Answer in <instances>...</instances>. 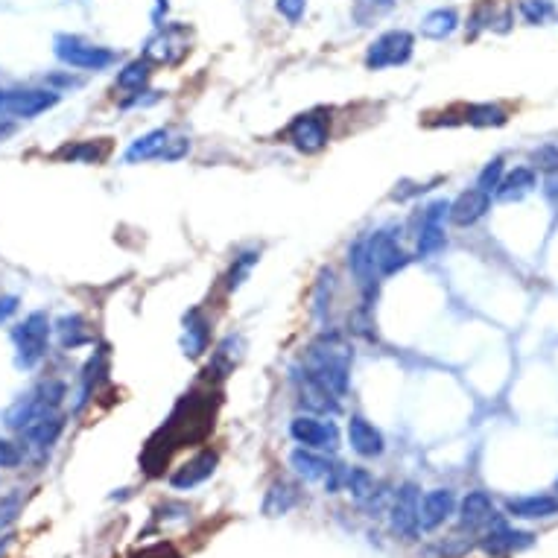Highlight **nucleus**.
<instances>
[{
	"instance_id": "obj_3",
	"label": "nucleus",
	"mask_w": 558,
	"mask_h": 558,
	"mask_svg": "<svg viewBox=\"0 0 558 558\" xmlns=\"http://www.w3.org/2000/svg\"><path fill=\"white\" fill-rule=\"evenodd\" d=\"M53 322L44 310H33L12 328V345H15V366L18 369H36L50 351Z\"/></svg>"
},
{
	"instance_id": "obj_37",
	"label": "nucleus",
	"mask_w": 558,
	"mask_h": 558,
	"mask_svg": "<svg viewBox=\"0 0 558 558\" xmlns=\"http://www.w3.org/2000/svg\"><path fill=\"white\" fill-rule=\"evenodd\" d=\"M518 12H521V18L526 24L538 27V24H544L556 12V6H553V0H521L518 3Z\"/></svg>"
},
{
	"instance_id": "obj_30",
	"label": "nucleus",
	"mask_w": 558,
	"mask_h": 558,
	"mask_svg": "<svg viewBox=\"0 0 558 558\" xmlns=\"http://www.w3.org/2000/svg\"><path fill=\"white\" fill-rule=\"evenodd\" d=\"M345 485H348V491L354 494V500H357L360 506H374V512L380 509V503H383V491H380V483L374 480L366 468H351Z\"/></svg>"
},
{
	"instance_id": "obj_26",
	"label": "nucleus",
	"mask_w": 558,
	"mask_h": 558,
	"mask_svg": "<svg viewBox=\"0 0 558 558\" xmlns=\"http://www.w3.org/2000/svg\"><path fill=\"white\" fill-rule=\"evenodd\" d=\"M106 377H109V348L100 345V348L88 357V363H85V369H82V389H79V404H76V410H82V404L91 401V398L97 395V389H100V383H103Z\"/></svg>"
},
{
	"instance_id": "obj_46",
	"label": "nucleus",
	"mask_w": 558,
	"mask_h": 558,
	"mask_svg": "<svg viewBox=\"0 0 558 558\" xmlns=\"http://www.w3.org/2000/svg\"><path fill=\"white\" fill-rule=\"evenodd\" d=\"M167 553H170L167 547H152V550H147V553H141V556H138V558H164V556H167Z\"/></svg>"
},
{
	"instance_id": "obj_32",
	"label": "nucleus",
	"mask_w": 558,
	"mask_h": 558,
	"mask_svg": "<svg viewBox=\"0 0 558 558\" xmlns=\"http://www.w3.org/2000/svg\"><path fill=\"white\" fill-rule=\"evenodd\" d=\"M459 114H462L459 123H468L474 129H497L509 123V112L497 103H471V106H462Z\"/></svg>"
},
{
	"instance_id": "obj_11",
	"label": "nucleus",
	"mask_w": 558,
	"mask_h": 558,
	"mask_svg": "<svg viewBox=\"0 0 558 558\" xmlns=\"http://www.w3.org/2000/svg\"><path fill=\"white\" fill-rule=\"evenodd\" d=\"M418 506H421V488L415 483H404L395 491L392 506H389V523H392V532L398 538H404V541L418 538V532H421Z\"/></svg>"
},
{
	"instance_id": "obj_12",
	"label": "nucleus",
	"mask_w": 558,
	"mask_h": 558,
	"mask_svg": "<svg viewBox=\"0 0 558 558\" xmlns=\"http://www.w3.org/2000/svg\"><path fill=\"white\" fill-rule=\"evenodd\" d=\"M187 27L185 24H158V33L144 47V59L152 65H179L187 56Z\"/></svg>"
},
{
	"instance_id": "obj_19",
	"label": "nucleus",
	"mask_w": 558,
	"mask_h": 558,
	"mask_svg": "<svg viewBox=\"0 0 558 558\" xmlns=\"http://www.w3.org/2000/svg\"><path fill=\"white\" fill-rule=\"evenodd\" d=\"M456 512V497L450 488H433L421 497V506H418V523H421V532H433L439 529L442 523L450 521V515Z\"/></svg>"
},
{
	"instance_id": "obj_33",
	"label": "nucleus",
	"mask_w": 558,
	"mask_h": 558,
	"mask_svg": "<svg viewBox=\"0 0 558 558\" xmlns=\"http://www.w3.org/2000/svg\"><path fill=\"white\" fill-rule=\"evenodd\" d=\"M112 147L106 141H76V144H65L56 152V158L68 161V164H103L109 158Z\"/></svg>"
},
{
	"instance_id": "obj_36",
	"label": "nucleus",
	"mask_w": 558,
	"mask_h": 558,
	"mask_svg": "<svg viewBox=\"0 0 558 558\" xmlns=\"http://www.w3.org/2000/svg\"><path fill=\"white\" fill-rule=\"evenodd\" d=\"M334 290H336L334 269H322L319 278H316V287H313V316H316V319H325V316L331 313Z\"/></svg>"
},
{
	"instance_id": "obj_42",
	"label": "nucleus",
	"mask_w": 558,
	"mask_h": 558,
	"mask_svg": "<svg viewBox=\"0 0 558 558\" xmlns=\"http://www.w3.org/2000/svg\"><path fill=\"white\" fill-rule=\"evenodd\" d=\"M24 447L9 442V439H0V468H18L24 462Z\"/></svg>"
},
{
	"instance_id": "obj_28",
	"label": "nucleus",
	"mask_w": 558,
	"mask_h": 558,
	"mask_svg": "<svg viewBox=\"0 0 558 558\" xmlns=\"http://www.w3.org/2000/svg\"><path fill=\"white\" fill-rule=\"evenodd\" d=\"M243 354V339L240 336H225L223 342L217 345V351L211 354V363L205 369V377H214V380H225L228 374L234 372L237 360Z\"/></svg>"
},
{
	"instance_id": "obj_6",
	"label": "nucleus",
	"mask_w": 558,
	"mask_h": 558,
	"mask_svg": "<svg viewBox=\"0 0 558 558\" xmlns=\"http://www.w3.org/2000/svg\"><path fill=\"white\" fill-rule=\"evenodd\" d=\"M65 395H68V386L62 380H44V383H38L33 392H27L12 410L6 412V427L15 430V433L24 430L38 415L59 410L62 401H65Z\"/></svg>"
},
{
	"instance_id": "obj_21",
	"label": "nucleus",
	"mask_w": 558,
	"mask_h": 558,
	"mask_svg": "<svg viewBox=\"0 0 558 558\" xmlns=\"http://www.w3.org/2000/svg\"><path fill=\"white\" fill-rule=\"evenodd\" d=\"M497 521H500L497 518V506H494L491 494H485V491H468L465 500L459 503V523H462V529L477 532V529H485V526H494Z\"/></svg>"
},
{
	"instance_id": "obj_10",
	"label": "nucleus",
	"mask_w": 558,
	"mask_h": 558,
	"mask_svg": "<svg viewBox=\"0 0 558 558\" xmlns=\"http://www.w3.org/2000/svg\"><path fill=\"white\" fill-rule=\"evenodd\" d=\"M450 211L447 199H436L430 202L421 214H418V237H415V255L418 258H436L439 252H445L447 234H445V220Z\"/></svg>"
},
{
	"instance_id": "obj_13",
	"label": "nucleus",
	"mask_w": 558,
	"mask_h": 558,
	"mask_svg": "<svg viewBox=\"0 0 558 558\" xmlns=\"http://www.w3.org/2000/svg\"><path fill=\"white\" fill-rule=\"evenodd\" d=\"M293 380H296L298 404L310 412V415H325V418H331V415L339 412V401H342V398H336L334 392H331L322 380H316L313 374H307L304 369H298Z\"/></svg>"
},
{
	"instance_id": "obj_47",
	"label": "nucleus",
	"mask_w": 558,
	"mask_h": 558,
	"mask_svg": "<svg viewBox=\"0 0 558 558\" xmlns=\"http://www.w3.org/2000/svg\"><path fill=\"white\" fill-rule=\"evenodd\" d=\"M12 129H15L12 123H6V120H0V141H3L6 135H12Z\"/></svg>"
},
{
	"instance_id": "obj_38",
	"label": "nucleus",
	"mask_w": 558,
	"mask_h": 558,
	"mask_svg": "<svg viewBox=\"0 0 558 558\" xmlns=\"http://www.w3.org/2000/svg\"><path fill=\"white\" fill-rule=\"evenodd\" d=\"M395 6V0H354V18L360 21V27L377 21L380 15H386Z\"/></svg>"
},
{
	"instance_id": "obj_7",
	"label": "nucleus",
	"mask_w": 558,
	"mask_h": 558,
	"mask_svg": "<svg viewBox=\"0 0 558 558\" xmlns=\"http://www.w3.org/2000/svg\"><path fill=\"white\" fill-rule=\"evenodd\" d=\"M287 144L304 155H316L331 141V112L328 109H310L296 114L284 129Z\"/></svg>"
},
{
	"instance_id": "obj_2",
	"label": "nucleus",
	"mask_w": 558,
	"mask_h": 558,
	"mask_svg": "<svg viewBox=\"0 0 558 558\" xmlns=\"http://www.w3.org/2000/svg\"><path fill=\"white\" fill-rule=\"evenodd\" d=\"M351 363H354L351 345L345 342V336L331 331L307 345L301 369L313 374L316 380H322L336 398H345L351 389Z\"/></svg>"
},
{
	"instance_id": "obj_45",
	"label": "nucleus",
	"mask_w": 558,
	"mask_h": 558,
	"mask_svg": "<svg viewBox=\"0 0 558 558\" xmlns=\"http://www.w3.org/2000/svg\"><path fill=\"white\" fill-rule=\"evenodd\" d=\"M18 313V296H0V325Z\"/></svg>"
},
{
	"instance_id": "obj_27",
	"label": "nucleus",
	"mask_w": 558,
	"mask_h": 558,
	"mask_svg": "<svg viewBox=\"0 0 558 558\" xmlns=\"http://www.w3.org/2000/svg\"><path fill=\"white\" fill-rule=\"evenodd\" d=\"M538 187V176L532 167H515L509 173H503L500 185L494 190V199L500 202H521L523 196H529Z\"/></svg>"
},
{
	"instance_id": "obj_24",
	"label": "nucleus",
	"mask_w": 558,
	"mask_h": 558,
	"mask_svg": "<svg viewBox=\"0 0 558 558\" xmlns=\"http://www.w3.org/2000/svg\"><path fill=\"white\" fill-rule=\"evenodd\" d=\"M53 334L59 336V345H62L65 351H76V348L94 342V331H91L88 319L79 316V313H65V316H59V319L53 322Z\"/></svg>"
},
{
	"instance_id": "obj_48",
	"label": "nucleus",
	"mask_w": 558,
	"mask_h": 558,
	"mask_svg": "<svg viewBox=\"0 0 558 558\" xmlns=\"http://www.w3.org/2000/svg\"><path fill=\"white\" fill-rule=\"evenodd\" d=\"M556 491H558V480H556Z\"/></svg>"
},
{
	"instance_id": "obj_39",
	"label": "nucleus",
	"mask_w": 558,
	"mask_h": 558,
	"mask_svg": "<svg viewBox=\"0 0 558 558\" xmlns=\"http://www.w3.org/2000/svg\"><path fill=\"white\" fill-rule=\"evenodd\" d=\"M503 173H506V161H503V158H491V161L483 167V173L477 176V187L494 196V190H497V185H500Z\"/></svg>"
},
{
	"instance_id": "obj_44",
	"label": "nucleus",
	"mask_w": 558,
	"mask_h": 558,
	"mask_svg": "<svg viewBox=\"0 0 558 558\" xmlns=\"http://www.w3.org/2000/svg\"><path fill=\"white\" fill-rule=\"evenodd\" d=\"M18 509H21V497L18 494H9V497L0 500V529H6L9 523L15 521Z\"/></svg>"
},
{
	"instance_id": "obj_1",
	"label": "nucleus",
	"mask_w": 558,
	"mask_h": 558,
	"mask_svg": "<svg viewBox=\"0 0 558 558\" xmlns=\"http://www.w3.org/2000/svg\"><path fill=\"white\" fill-rule=\"evenodd\" d=\"M412 263V255L401 246V237L392 228H380L372 234H363L348 249V266L360 287L380 284L383 278H392L404 272Z\"/></svg>"
},
{
	"instance_id": "obj_23",
	"label": "nucleus",
	"mask_w": 558,
	"mask_h": 558,
	"mask_svg": "<svg viewBox=\"0 0 558 558\" xmlns=\"http://www.w3.org/2000/svg\"><path fill=\"white\" fill-rule=\"evenodd\" d=\"M509 518L515 521H547L558 515V497L553 494H529V497H515L506 503Z\"/></svg>"
},
{
	"instance_id": "obj_20",
	"label": "nucleus",
	"mask_w": 558,
	"mask_h": 558,
	"mask_svg": "<svg viewBox=\"0 0 558 558\" xmlns=\"http://www.w3.org/2000/svg\"><path fill=\"white\" fill-rule=\"evenodd\" d=\"M211 345V319L205 316L202 307L187 310L182 319V351L190 360H199Z\"/></svg>"
},
{
	"instance_id": "obj_18",
	"label": "nucleus",
	"mask_w": 558,
	"mask_h": 558,
	"mask_svg": "<svg viewBox=\"0 0 558 558\" xmlns=\"http://www.w3.org/2000/svg\"><path fill=\"white\" fill-rule=\"evenodd\" d=\"M488 211H491V193H485L480 187H471V190L459 193L450 202L447 220L453 225H459V228H468V225L480 223Z\"/></svg>"
},
{
	"instance_id": "obj_22",
	"label": "nucleus",
	"mask_w": 558,
	"mask_h": 558,
	"mask_svg": "<svg viewBox=\"0 0 558 558\" xmlns=\"http://www.w3.org/2000/svg\"><path fill=\"white\" fill-rule=\"evenodd\" d=\"M532 547V532H523V529H512L503 521H497L491 526V532L483 535V550L488 556H509V553H518Z\"/></svg>"
},
{
	"instance_id": "obj_25",
	"label": "nucleus",
	"mask_w": 558,
	"mask_h": 558,
	"mask_svg": "<svg viewBox=\"0 0 558 558\" xmlns=\"http://www.w3.org/2000/svg\"><path fill=\"white\" fill-rule=\"evenodd\" d=\"M170 138H173V132H170V129H164V126H161V129H149L147 135H141V138H135V141L129 144V149L123 152V161H126V164L158 161Z\"/></svg>"
},
{
	"instance_id": "obj_43",
	"label": "nucleus",
	"mask_w": 558,
	"mask_h": 558,
	"mask_svg": "<svg viewBox=\"0 0 558 558\" xmlns=\"http://www.w3.org/2000/svg\"><path fill=\"white\" fill-rule=\"evenodd\" d=\"M275 9L290 21V24H298L307 12V0H275Z\"/></svg>"
},
{
	"instance_id": "obj_15",
	"label": "nucleus",
	"mask_w": 558,
	"mask_h": 558,
	"mask_svg": "<svg viewBox=\"0 0 558 558\" xmlns=\"http://www.w3.org/2000/svg\"><path fill=\"white\" fill-rule=\"evenodd\" d=\"M217 465H220V453L211 450V447H205V450H199V453H193L190 459H185V462L170 474V485H173L176 491H190V488H196V485L208 483V480L214 477Z\"/></svg>"
},
{
	"instance_id": "obj_35",
	"label": "nucleus",
	"mask_w": 558,
	"mask_h": 558,
	"mask_svg": "<svg viewBox=\"0 0 558 558\" xmlns=\"http://www.w3.org/2000/svg\"><path fill=\"white\" fill-rule=\"evenodd\" d=\"M152 62L144 59V56H138V59H132V62H126L120 71H117V79H114V88H120V91H126V94H132V91H144L149 85V79H152Z\"/></svg>"
},
{
	"instance_id": "obj_41",
	"label": "nucleus",
	"mask_w": 558,
	"mask_h": 558,
	"mask_svg": "<svg viewBox=\"0 0 558 558\" xmlns=\"http://www.w3.org/2000/svg\"><path fill=\"white\" fill-rule=\"evenodd\" d=\"M187 152H190V138H185V135H173L170 141H167V147H164V152H161V164H173V161H182Z\"/></svg>"
},
{
	"instance_id": "obj_14",
	"label": "nucleus",
	"mask_w": 558,
	"mask_h": 558,
	"mask_svg": "<svg viewBox=\"0 0 558 558\" xmlns=\"http://www.w3.org/2000/svg\"><path fill=\"white\" fill-rule=\"evenodd\" d=\"M512 21H515V9L512 3H503V0H480L474 6V12L468 15V36L477 38L485 30L491 33H509L512 30Z\"/></svg>"
},
{
	"instance_id": "obj_9",
	"label": "nucleus",
	"mask_w": 558,
	"mask_h": 558,
	"mask_svg": "<svg viewBox=\"0 0 558 558\" xmlns=\"http://www.w3.org/2000/svg\"><path fill=\"white\" fill-rule=\"evenodd\" d=\"M290 436L298 447L319 450V453H336L339 450V427L325 415H296L290 421Z\"/></svg>"
},
{
	"instance_id": "obj_8",
	"label": "nucleus",
	"mask_w": 558,
	"mask_h": 558,
	"mask_svg": "<svg viewBox=\"0 0 558 558\" xmlns=\"http://www.w3.org/2000/svg\"><path fill=\"white\" fill-rule=\"evenodd\" d=\"M415 53V36L410 30H386L366 47V68L369 71H386L407 65Z\"/></svg>"
},
{
	"instance_id": "obj_31",
	"label": "nucleus",
	"mask_w": 558,
	"mask_h": 558,
	"mask_svg": "<svg viewBox=\"0 0 558 558\" xmlns=\"http://www.w3.org/2000/svg\"><path fill=\"white\" fill-rule=\"evenodd\" d=\"M456 30H459V12L453 6H439V9L427 12L421 21V36L433 38V41H445Z\"/></svg>"
},
{
	"instance_id": "obj_34",
	"label": "nucleus",
	"mask_w": 558,
	"mask_h": 558,
	"mask_svg": "<svg viewBox=\"0 0 558 558\" xmlns=\"http://www.w3.org/2000/svg\"><path fill=\"white\" fill-rule=\"evenodd\" d=\"M298 506V491L287 480H275L269 485L266 497H263V515L269 518H281L287 512H293Z\"/></svg>"
},
{
	"instance_id": "obj_5",
	"label": "nucleus",
	"mask_w": 558,
	"mask_h": 558,
	"mask_svg": "<svg viewBox=\"0 0 558 558\" xmlns=\"http://www.w3.org/2000/svg\"><path fill=\"white\" fill-rule=\"evenodd\" d=\"M59 100L62 94L53 88H0V120H33L56 109Z\"/></svg>"
},
{
	"instance_id": "obj_40",
	"label": "nucleus",
	"mask_w": 558,
	"mask_h": 558,
	"mask_svg": "<svg viewBox=\"0 0 558 558\" xmlns=\"http://www.w3.org/2000/svg\"><path fill=\"white\" fill-rule=\"evenodd\" d=\"M535 167L532 170H544V173H558V144H544L541 149L532 152Z\"/></svg>"
},
{
	"instance_id": "obj_29",
	"label": "nucleus",
	"mask_w": 558,
	"mask_h": 558,
	"mask_svg": "<svg viewBox=\"0 0 558 558\" xmlns=\"http://www.w3.org/2000/svg\"><path fill=\"white\" fill-rule=\"evenodd\" d=\"M261 263V249H240L231 263H228V269H225V278H223V287L225 293H234V290H240L246 281H249V275H252V269Z\"/></svg>"
},
{
	"instance_id": "obj_4",
	"label": "nucleus",
	"mask_w": 558,
	"mask_h": 558,
	"mask_svg": "<svg viewBox=\"0 0 558 558\" xmlns=\"http://www.w3.org/2000/svg\"><path fill=\"white\" fill-rule=\"evenodd\" d=\"M53 53L62 65L74 68V71H85V74H97L106 71L117 62V50L88 41L85 36H71V33H59L53 38Z\"/></svg>"
},
{
	"instance_id": "obj_16",
	"label": "nucleus",
	"mask_w": 558,
	"mask_h": 558,
	"mask_svg": "<svg viewBox=\"0 0 558 558\" xmlns=\"http://www.w3.org/2000/svg\"><path fill=\"white\" fill-rule=\"evenodd\" d=\"M62 433H65V415L59 410L44 412V415L33 418L24 430H18L21 447L24 450H38V453L50 450V447L59 442Z\"/></svg>"
},
{
	"instance_id": "obj_17",
	"label": "nucleus",
	"mask_w": 558,
	"mask_h": 558,
	"mask_svg": "<svg viewBox=\"0 0 558 558\" xmlns=\"http://www.w3.org/2000/svg\"><path fill=\"white\" fill-rule=\"evenodd\" d=\"M348 445H351V450L357 456H363V459H377L386 450V439H383L380 427H374L366 415L354 412L348 418Z\"/></svg>"
}]
</instances>
